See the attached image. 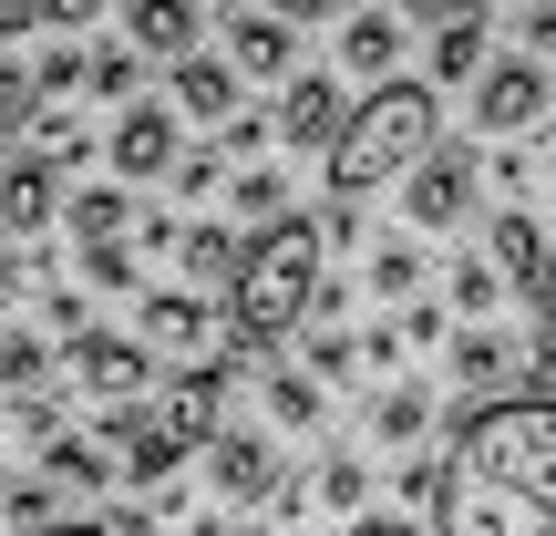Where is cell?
I'll list each match as a JSON object with an SVG mask.
<instances>
[{
    "mask_svg": "<svg viewBox=\"0 0 556 536\" xmlns=\"http://www.w3.org/2000/svg\"><path fill=\"white\" fill-rule=\"evenodd\" d=\"M433 536H556V402L516 392L454 423L433 464Z\"/></svg>",
    "mask_w": 556,
    "mask_h": 536,
    "instance_id": "cell-1",
    "label": "cell"
},
{
    "mask_svg": "<svg viewBox=\"0 0 556 536\" xmlns=\"http://www.w3.org/2000/svg\"><path fill=\"white\" fill-rule=\"evenodd\" d=\"M433 155H443V103H433V83H381V94L351 103L340 145L319 155V176H330V207H351V197H371V186H392V176L413 186Z\"/></svg>",
    "mask_w": 556,
    "mask_h": 536,
    "instance_id": "cell-2",
    "label": "cell"
},
{
    "mask_svg": "<svg viewBox=\"0 0 556 536\" xmlns=\"http://www.w3.org/2000/svg\"><path fill=\"white\" fill-rule=\"evenodd\" d=\"M319 259H330V227H319V217H278L268 238H248L238 278H227V331H238V340L299 331V310L319 299Z\"/></svg>",
    "mask_w": 556,
    "mask_h": 536,
    "instance_id": "cell-3",
    "label": "cell"
},
{
    "mask_svg": "<svg viewBox=\"0 0 556 536\" xmlns=\"http://www.w3.org/2000/svg\"><path fill=\"white\" fill-rule=\"evenodd\" d=\"M73 392L93 402L103 423H124V413H144V382H155V351H144V340H114V331H83L73 351Z\"/></svg>",
    "mask_w": 556,
    "mask_h": 536,
    "instance_id": "cell-4",
    "label": "cell"
},
{
    "mask_svg": "<svg viewBox=\"0 0 556 536\" xmlns=\"http://www.w3.org/2000/svg\"><path fill=\"white\" fill-rule=\"evenodd\" d=\"M536 114H556L546 62H526V52H516V62H495V73L475 83V124H484V135H526Z\"/></svg>",
    "mask_w": 556,
    "mask_h": 536,
    "instance_id": "cell-5",
    "label": "cell"
},
{
    "mask_svg": "<svg viewBox=\"0 0 556 536\" xmlns=\"http://www.w3.org/2000/svg\"><path fill=\"white\" fill-rule=\"evenodd\" d=\"M340 124H351V103H340V73H299L289 94H278V145H299V155H330Z\"/></svg>",
    "mask_w": 556,
    "mask_h": 536,
    "instance_id": "cell-6",
    "label": "cell"
},
{
    "mask_svg": "<svg viewBox=\"0 0 556 536\" xmlns=\"http://www.w3.org/2000/svg\"><path fill=\"white\" fill-rule=\"evenodd\" d=\"M206 475H217V496L227 506H278V454H268V434H217L206 444Z\"/></svg>",
    "mask_w": 556,
    "mask_h": 536,
    "instance_id": "cell-7",
    "label": "cell"
},
{
    "mask_svg": "<svg viewBox=\"0 0 556 536\" xmlns=\"http://www.w3.org/2000/svg\"><path fill=\"white\" fill-rule=\"evenodd\" d=\"M103 155H114V176H176V103H135V114H114Z\"/></svg>",
    "mask_w": 556,
    "mask_h": 536,
    "instance_id": "cell-8",
    "label": "cell"
},
{
    "mask_svg": "<svg viewBox=\"0 0 556 536\" xmlns=\"http://www.w3.org/2000/svg\"><path fill=\"white\" fill-rule=\"evenodd\" d=\"M52 217H62V186H52V165L11 155V165H0V248H31Z\"/></svg>",
    "mask_w": 556,
    "mask_h": 536,
    "instance_id": "cell-9",
    "label": "cell"
},
{
    "mask_svg": "<svg viewBox=\"0 0 556 536\" xmlns=\"http://www.w3.org/2000/svg\"><path fill=\"white\" fill-rule=\"evenodd\" d=\"M217 41H227V73L299 83V73H289V11H227V21H217Z\"/></svg>",
    "mask_w": 556,
    "mask_h": 536,
    "instance_id": "cell-10",
    "label": "cell"
},
{
    "mask_svg": "<svg viewBox=\"0 0 556 536\" xmlns=\"http://www.w3.org/2000/svg\"><path fill=\"white\" fill-rule=\"evenodd\" d=\"M475 176H484L475 145H443V155L413 176V227H422V238H433V227H454L464 207H475Z\"/></svg>",
    "mask_w": 556,
    "mask_h": 536,
    "instance_id": "cell-11",
    "label": "cell"
},
{
    "mask_svg": "<svg viewBox=\"0 0 556 536\" xmlns=\"http://www.w3.org/2000/svg\"><path fill=\"white\" fill-rule=\"evenodd\" d=\"M392 62H402V21L392 11H351V21H340V73H351V83H371V94H381Z\"/></svg>",
    "mask_w": 556,
    "mask_h": 536,
    "instance_id": "cell-12",
    "label": "cell"
},
{
    "mask_svg": "<svg viewBox=\"0 0 556 536\" xmlns=\"http://www.w3.org/2000/svg\"><path fill=\"white\" fill-rule=\"evenodd\" d=\"M176 114H197V124H238V73H227V52L176 62Z\"/></svg>",
    "mask_w": 556,
    "mask_h": 536,
    "instance_id": "cell-13",
    "label": "cell"
},
{
    "mask_svg": "<svg viewBox=\"0 0 556 536\" xmlns=\"http://www.w3.org/2000/svg\"><path fill=\"white\" fill-rule=\"evenodd\" d=\"M484 269L505 278V289H546V269H556V248L536 238L526 217H495V238H484Z\"/></svg>",
    "mask_w": 556,
    "mask_h": 536,
    "instance_id": "cell-14",
    "label": "cell"
},
{
    "mask_svg": "<svg viewBox=\"0 0 556 536\" xmlns=\"http://www.w3.org/2000/svg\"><path fill=\"white\" fill-rule=\"evenodd\" d=\"M144 340H155V351H217V310L155 289V299H144Z\"/></svg>",
    "mask_w": 556,
    "mask_h": 536,
    "instance_id": "cell-15",
    "label": "cell"
},
{
    "mask_svg": "<svg viewBox=\"0 0 556 536\" xmlns=\"http://www.w3.org/2000/svg\"><path fill=\"white\" fill-rule=\"evenodd\" d=\"M197 32L206 21L186 11V0L176 11H165V0H135V11H124V41H144V52H165V62H197Z\"/></svg>",
    "mask_w": 556,
    "mask_h": 536,
    "instance_id": "cell-16",
    "label": "cell"
},
{
    "mask_svg": "<svg viewBox=\"0 0 556 536\" xmlns=\"http://www.w3.org/2000/svg\"><path fill=\"white\" fill-rule=\"evenodd\" d=\"M484 41H495V21H475V11L443 21V32H433V83H484V73H495Z\"/></svg>",
    "mask_w": 556,
    "mask_h": 536,
    "instance_id": "cell-17",
    "label": "cell"
},
{
    "mask_svg": "<svg viewBox=\"0 0 556 536\" xmlns=\"http://www.w3.org/2000/svg\"><path fill=\"white\" fill-rule=\"evenodd\" d=\"M62 217H73V238H83V248H124L135 207H124V186H83V197L62 207Z\"/></svg>",
    "mask_w": 556,
    "mask_h": 536,
    "instance_id": "cell-18",
    "label": "cell"
},
{
    "mask_svg": "<svg viewBox=\"0 0 556 536\" xmlns=\"http://www.w3.org/2000/svg\"><path fill=\"white\" fill-rule=\"evenodd\" d=\"M41 475H52V485H93V496H103V485H124V464H114V444H83V434H62L52 454H41Z\"/></svg>",
    "mask_w": 556,
    "mask_h": 536,
    "instance_id": "cell-19",
    "label": "cell"
},
{
    "mask_svg": "<svg viewBox=\"0 0 556 536\" xmlns=\"http://www.w3.org/2000/svg\"><path fill=\"white\" fill-rule=\"evenodd\" d=\"M41 382H52V340L11 331L0 340V402H41Z\"/></svg>",
    "mask_w": 556,
    "mask_h": 536,
    "instance_id": "cell-20",
    "label": "cell"
},
{
    "mask_svg": "<svg viewBox=\"0 0 556 536\" xmlns=\"http://www.w3.org/2000/svg\"><path fill=\"white\" fill-rule=\"evenodd\" d=\"M422 423H433V392H422V382H392V392L371 402V434L381 444H422Z\"/></svg>",
    "mask_w": 556,
    "mask_h": 536,
    "instance_id": "cell-21",
    "label": "cell"
},
{
    "mask_svg": "<svg viewBox=\"0 0 556 536\" xmlns=\"http://www.w3.org/2000/svg\"><path fill=\"white\" fill-rule=\"evenodd\" d=\"M319 413H330V402H319V382H309V372H268V423H289V434H319Z\"/></svg>",
    "mask_w": 556,
    "mask_h": 536,
    "instance_id": "cell-22",
    "label": "cell"
},
{
    "mask_svg": "<svg viewBox=\"0 0 556 536\" xmlns=\"http://www.w3.org/2000/svg\"><path fill=\"white\" fill-rule=\"evenodd\" d=\"M176 259H186V278H238L248 238H227V227H186V238H176Z\"/></svg>",
    "mask_w": 556,
    "mask_h": 536,
    "instance_id": "cell-23",
    "label": "cell"
},
{
    "mask_svg": "<svg viewBox=\"0 0 556 536\" xmlns=\"http://www.w3.org/2000/svg\"><path fill=\"white\" fill-rule=\"evenodd\" d=\"M299 485H309V506H330V516H351V506H361V485H371V464L330 454V464H309V475H299Z\"/></svg>",
    "mask_w": 556,
    "mask_h": 536,
    "instance_id": "cell-24",
    "label": "cell"
},
{
    "mask_svg": "<svg viewBox=\"0 0 556 536\" xmlns=\"http://www.w3.org/2000/svg\"><path fill=\"white\" fill-rule=\"evenodd\" d=\"M83 83H93L103 103H124V114L144 103V94H135V83H144V62H135V52H83Z\"/></svg>",
    "mask_w": 556,
    "mask_h": 536,
    "instance_id": "cell-25",
    "label": "cell"
},
{
    "mask_svg": "<svg viewBox=\"0 0 556 536\" xmlns=\"http://www.w3.org/2000/svg\"><path fill=\"white\" fill-rule=\"evenodd\" d=\"M0 526H21V536H52V485H0Z\"/></svg>",
    "mask_w": 556,
    "mask_h": 536,
    "instance_id": "cell-26",
    "label": "cell"
},
{
    "mask_svg": "<svg viewBox=\"0 0 556 536\" xmlns=\"http://www.w3.org/2000/svg\"><path fill=\"white\" fill-rule=\"evenodd\" d=\"M299 372H309V382H330V372H361V340H351V331H309Z\"/></svg>",
    "mask_w": 556,
    "mask_h": 536,
    "instance_id": "cell-27",
    "label": "cell"
},
{
    "mask_svg": "<svg viewBox=\"0 0 556 536\" xmlns=\"http://www.w3.org/2000/svg\"><path fill=\"white\" fill-rule=\"evenodd\" d=\"M505 372H516V351H505L495 331H475V340L454 351V382H505Z\"/></svg>",
    "mask_w": 556,
    "mask_h": 536,
    "instance_id": "cell-28",
    "label": "cell"
},
{
    "mask_svg": "<svg viewBox=\"0 0 556 536\" xmlns=\"http://www.w3.org/2000/svg\"><path fill=\"white\" fill-rule=\"evenodd\" d=\"M31 114H41V94H31V62L11 52V62H0V135H11V124H31Z\"/></svg>",
    "mask_w": 556,
    "mask_h": 536,
    "instance_id": "cell-29",
    "label": "cell"
},
{
    "mask_svg": "<svg viewBox=\"0 0 556 536\" xmlns=\"http://www.w3.org/2000/svg\"><path fill=\"white\" fill-rule=\"evenodd\" d=\"M371 289L381 299H413L422 289V248H381V259H371Z\"/></svg>",
    "mask_w": 556,
    "mask_h": 536,
    "instance_id": "cell-30",
    "label": "cell"
},
{
    "mask_svg": "<svg viewBox=\"0 0 556 536\" xmlns=\"http://www.w3.org/2000/svg\"><path fill=\"white\" fill-rule=\"evenodd\" d=\"M83 278L93 289H135V248H83Z\"/></svg>",
    "mask_w": 556,
    "mask_h": 536,
    "instance_id": "cell-31",
    "label": "cell"
},
{
    "mask_svg": "<svg viewBox=\"0 0 556 536\" xmlns=\"http://www.w3.org/2000/svg\"><path fill=\"white\" fill-rule=\"evenodd\" d=\"M495 289H505V278H495V269H484V259H475V269H464V278H454V310H475V320H484V310H505V299H495Z\"/></svg>",
    "mask_w": 556,
    "mask_h": 536,
    "instance_id": "cell-32",
    "label": "cell"
},
{
    "mask_svg": "<svg viewBox=\"0 0 556 536\" xmlns=\"http://www.w3.org/2000/svg\"><path fill=\"white\" fill-rule=\"evenodd\" d=\"M217 176H227V165H217V145H197V155H176V186H186V197H217Z\"/></svg>",
    "mask_w": 556,
    "mask_h": 536,
    "instance_id": "cell-33",
    "label": "cell"
},
{
    "mask_svg": "<svg viewBox=\"0 0 556 536\" xmlns=\"http://www.w3.org/2000/svg\"><path fill=\"white\" fill-rule=\"evenodd\" d=\"M536 361L556 372V269H546V289H536Z\"/></svg>",
    "mask_w": 556,
    "mask_h": 536,
    "instance_id": "cell-34",
    "label": "cell"
},
{
    "mask_svg": "<svg viewBox=\"0 0 556 536\" xmlns=\"http://www.w3.org/2000/svg\"><path fill=\"white\" fill-rule=\"evenodd\" d=\"M413 340H422V351L443 340V310H433V299H422V310H402V351H413Z\"/></svg>",
    "mask_w": 556,
    "mask_h": 536,
    "instance_id": "cell-35",
    "label": "cell"
},
{
    "mask_svg": "<svg viewBox=\"0 0 556 536\" xmlns=\"http://www.w3.org/2000/svg\"><path fill=\"white\" fill-rule=\"evenodd\" d=\"M516 41H526V62L556 52V11H526V21H516Z\"/></svg>",
    "mask_w": 556,
    "mask_h": 536,
    "instance_id": "cell-36",
    "label": "cell"
},
{
    "mask_svg": "<svg viewBox=\"0 0 556 536\" xmlns=\"http://www.w3.org/2000/svg\"><path fill=\"white\" fill-rule=\"evenodd\" d=\"M351 536H422V526H413V516H361Z\"/></svg>",
    "mask_w": 556,
    "mask_h": 536,
    "instance_id": "cell-37",
    "label": "cell"
},
{
    "mask_svg": "<svg viewBox=\"0 0 556 536\" xmlns=\"http://www.w3.org/2000/svg\"><path fill=\"white\" fill-rule=\"evenodd\" d=\"M52 536H114V526H103V516H62Z\"/></svg>",
    "mask_w": 556,
    "mask_h": 536,
    "instance_id": "cell-38",
    "label": "cell"
},
{
    "mask_svg": "<svg viewBox=\"0 0 556 536\" xmlns=\"http://www.w3.org/2000/svg\"><path fill=\"white\" fill-rule=\"evenodd\" d=\"M11 278H21V248H0V289H11Z\"/></svg>",
    "mask_w": 556,
    "mask_h": 536,
    "instance_id": "cell-39",
    "label": "cell"
},
{
    "mask_svg": "<svg viewBox=\"0 0 556 536\" xmlns=\"http://www.w3.org/2000/svg\"><path fill=\"white\" fill-rule=\"evenodd\" d=\"M114 536H155V526H144V516H124V526H114Z\"/></svg>",
    "mask_w": 556,
    "mask_h": 536,
    "instance_id": "cell-40",
    "label": "cell"
}]
</instances>
